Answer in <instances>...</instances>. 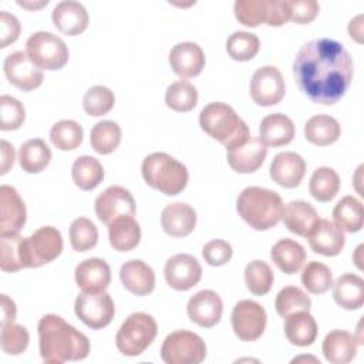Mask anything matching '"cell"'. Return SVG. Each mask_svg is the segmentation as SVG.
<instances>
[{
  "label": "cell",
  "instance_id": "cell-1",
  "mask_svg": "<svg viewBox=\"0 0 364 364\" xmlns=\"http://www.w3.org/2000/svg\"><path fill=\"white\" fill-rule=\"evenodd\" d=\"M353 58L341 43L316 38L304 43L293 63L300 91L316 104L333 105L347 92L354 73Z\"/></svg>",
  "mask_w": 364,
  "mask_h": 364
},
{
  "label": "cell",
  "instance_id": "cell-2",
  "mask_svg": "<svg viewBox=\"0 0 364 364\" xmlns=\"http://www.w3.org/2000/svg\"><path fill=\"white\" fill-rule=\"evenodd\" d=\"M37 330L40 355L46 363L80 361L90 353L88 337L57 314L43 316Z\"/></svg>",
  "mask_w": 364,
  "mask_h": 364
},
{
  "label": "cell",
  "instance_id": "cell-3",
  "mask_svg": "<svg viewBox=\"0 0 364 364\" xmlns=\"http://www.w3.org/2000/svg\"><path fill=\"white\" fill-rule=\"evenodd\" d=\"M236 210L255 230H267L282 220L284 205L277 192L260 186H247L237 196Z\"/></svg>",
  "mask_w": 364,
  "mask_h": 364
},
{
  "label": "cell",
  "instance_id": "cell-4",
  "mask_svg": "<svg viewBox=\"0 0 364 364\" xmlns=\"http://www.w3.org/2000/svg\"><path fill=\"white\" fill-rule=\"evenodd\" d=\"M199 125L209 136L225 145L226 149L243 144L250 136L246 122L225 102L205 105L199 114Z\"/></svg>",
  "mask_w": 364,
  "mask_h": 364
},
{
  "label": "cell",
  "instance_id": "cell-5",
  "mask_svg": "<svg viewBox=\"0 0 364 364\" xmlns=\"http://www.w3.org/2000/svg\"><path fill=\"white\" fill-rule=\"evenodd\" d=\"M142 176L151 188L168 196H175L186 188L189 172L173 156L165 152H154L142 161Z\"/></svg>",
  "mask_w": 364,
  "mask_h": 364
},
{
  "label": "cell",
  "instance_id": "cell-6",
  "mask_svg": "<svg viewBox=\"0 0 364 364\" xmlns=\"http://www.w3.org/2000/svg\"><path fill=\"white\" fill-rule=\"evenodd\" d=\"M156 333L155 318L148 313L136 311L129 314L121 324L115 336V344L121 354L136 357L152 344Z\"/></svg>",
  "mask_w": 364,
  "mask_h": 364
},
{
  "label": "cell",
  "instance_id": "cell-7",
  "mask_svg": "<svg viewBox=\"0 0 364 364\" xmlns=\"http://www.w3.org/2000/svg\"><path fill=\"white\" fill-rule=\"evenodd\" d=\"M235 17L246 27H279L290 20V10L287 0H237Z\"/></svg>",
  "mask_w": 364,
  "mask_h": 364
},
{
  "label": "cell",
  "instance_id": "cell-8",
  "mask_svg": "<svg viewBox=\"0 0 364 364\" xmlns=\"http://www.w3.org/2000/svg\"><path fill=\"white\" fill-rule=\"evenodd\" d=\"M63 250V236L57 228L41 226L28 237H23V269L40 267L57 259Z\"/></svg>",
  "mask_w": 364,
  "mask_h": 364
},
{
  "label": "cell",
  "instance_id": "cell-9",
  "mask_svg": "<svg viewBox=\"0 0 364 364\" xmlns=\"http://www.w3.org/2000/svg\"><path fill=\"white\" fill-rule=\"evenodd\" d=\"M26 54L41 70H60L70 57L68 47L58 36L48 31H37L26 41Z\"/></svg>",
  "mask_w": 364,
  "mask_h": 364
},
{
  "label": "cell",
  "instance_id": "cell-10",
  "mask_svg": "<svg viewBox=\"0 0 364 364\" xmlns=\"http://www.w3.org/2000/svg\"><path fill=\"white\" fill-rule=\"evenodd\" d=\"M205 357V341L200 336L188 330H176L168 334L161 347V358L166 364H199Z\"/></svg>",
  "mask_w": 364,
  "mask_h": 364
},
{
  "label": "cell",
  "instance_id": "cell-11",
  "mask_svg": "<svg viewBox=\"0 0 364 364\" xmlns=\"http://www.w3.org/2000/svg\"><path fill=\"white\" fill-rule=\"evenodd\" d=\"M75 316L90 328L100 330L107 327L115 314V306L111 296L104 291H81L74 303Z\"/></svg>",
  "mask_w": 364,
  "mask_h": 364
},
{
  "label": "cell",
  "instance_id": "cell-12",
  "mask_svg": "<svg viewBox=\"0 0 364 364\" xmlns=\"http://www.w3.org/2000/svg\"><path fill=\"white\" fill-rule=\"evenodd\" d=\"M232 328L242 341H256L264 333L267 316L264 309L253 300H240L230 316Z\"/></svg>",
  "mask_w": 364,
  "mask_h": 364
},
{
  "label": "cell",
  "instance_id": "cell-13",
  "mask_svg": "<svg viewBox=\"0 0 364 364\" xmlns=\"http://www.w3.org/2000/svg\"><path fill=\"white\" fill-rule=\"evenodd\" d=\"M286 94V85L282 73L274 65L257 68L250 80V97L260 107L279 104Z\"/></svg>",
  "mask_w": 364,
  "mask_h": 364
},
{
  "label": "cell",
  "instance_id": "cell-14",
  "mask_svg": "<svg viewBox=\"0 0 364 364\" xmlns=\"http://www.w3.org/2000/svg\"><path fill=\"white\" fill-rule=\"evenodd\" d=\"M135 200L131 192L118 185L108 186L95 199L97 218L107 226L119 216H135Z\"/></svg>",
  "mask_w": 364,
  "mask_h": 364
},
{
  "label": "cell",
  "instance_id": "cell-15",
  "mask_svg": "<svg viewBox=\"0 0 364 364\" xmlns=\"http://www.w3.org/2000/svg\"><path fill=\"white\" fill-rule=\"evenodd\" d=\"M164 274L169 287L178 291H186L199 283L202 267L192 255L178 253L166 260Z\"/></svg>",
  "mask_w": 364,
  "mask_h": 364
},
{
  "label": "cell",
  "instance_id": "cell-16",
  "mask_svg": "<svg viewBox=\"0 0 364 364\" xmlns=\"http://www.w3.org/2000/svg\"><path fill=\"white\" fill-rule=\"evenodd\" d=\"M3 68L10 84L23 91H33L38 88L44 80L43 70L37 67L23 51L9 54L4 58Z\"/></svg>",
  "mask_w": 364,
  "mask_h": 364
},
{
  "label": "cell",
  "instance_id": "cell-17",
  "mask_svg": "<svg viewBox=\"0 0 364 364\" xmlns=\"http://www.w3.org/2000/svg\"><path fill=\"white\" fill-rule=\"evenodd\" d=\"M188 317L200 327L210 328L220 321L223 303L220 296L213 290H200L195 293L186 304Z\"/></svg>",
  "mask_w": 364,
  "mask_h": 364
},
{
  "label": "cell",
  "instance_id": "cell-18",
  "mask_svg": "<svg viewBox=\"0 0 364 364\" xmlns=\"http://www.w3.org/2000/svg\"><path fill=\"white\" fill-rule=\"evenodd\" d=\"M26 205L10 185L0 186V235H16L26 225Z\"/></svg>",
  "mask_w": 364,
  "mask_h": 364
},
{
  "label": "cell",
  "instance_id": "cell-19",
  "mask_svg": "<svg viewBox=\"0 0 364 364\" xmlns=\"http://www.w3.org/2000/svg\"><path fill=\"white\" fill-rule=\"evenodd\" d=\"M267 155V146L260 136L250 135L243 144L228 149V164L235 172L252 173L257 171Z\"/></svg>",
  "mask_w": 364,
  "mask_h": 364
},
{
  "label": "cell",
  "instance_id": "cell-20",
  "mask_svg": "<svg viewBox=\"0 0 364 364\" xmlns=\"http://www.w3.org/2000/svg\"><path fill=\"white\" fill-rule=\"evenodd\" d=\"M206 63L203 50L192 41L178 43L169 53V64L181 78H191L200 74Z\"/></svg>",
  "mask_w": 364,
  "mask_h": 364
},
{
  "label": "cell",
  "instance_id": "cell-21",
  "mask_svg": "<svg viewBox=\"0 0 364 364\" xmlns=\"http://www.w3.org/2000/svg\"><path fill=\"white\" fill-rule=\"evenodd\" d=\"M309 245L314 253L331 257L337 256L346 245L344 230L328 219H320L311 233L307 236Z\"/></svg>",
  "mask_w": 364,
  "mask_h": 364
},
{
  "label": "cell",
  "instance_id": "cell-22",
  "mask_svg": "<svg viewBox=\"0 0 364 364\" xmlns=\"http://www.w3.org/2000/svg\"><path fill=\"white\" fill-rule=\"evenodd\" d=\"M306 173V162L301 155L284 151L277 154L270 164V178L283 188H296Z\"/></svg>",
  "mask_w": 364,
  "mask_h": 364
},
{
  "label": "cell",
  "instance_id": "cell-23",
  "mask_svg": "<svg viewBox=\"0 0 364 364\" xmlns=\"http://www.w3.org/2000/svg\"><path fill=\"white\" fill-rule=\"evenodd\" d=\"M77 286L87 293L104 291L111 282V269L108 263L98 257H90L80 262L74 272Z\"/></svg>",
  "mask_w": 364,
  "mask_h": 364
},
{
  "label": "cell",
  "instance_id": "cell-24",
  "mask_svg": "<svg viewBox=\"0 0 364 364\" xmlns=\"http://www.w3.org/2000/svg\"><path fill=\"white\" fill-rule=\"evenodd\" d=\"M53 23L58 31L67 36H78L88 27L87 9L74 0L60 1L51 14Z\"/></svg>",
  "mask_w": 364,
  "mask_h": 364
},
{
  "label": "cell",
  "instance_id": "cell-25",
  "mask_svg": "<svg viewBox=\"0 0 364 364\" xmlns=\"http://www.w3.org/2000/svg\"><path fill=\"white\" fill-rule=\"evenodd\" d=\"M161 225L169 236L185 237L196 226V212L191 205L183 202L169 203L161 213Z\"/></svg>",
  "mask_w": 364,
  "mask_h": 364
},
{
  "label": "cell",
  "instance_id": "cell-26",
  "mask_svg": "<svg viewBox=\"0 0 364 364\" xmlns=\"http://www.w3.org/2000/svg\"><path fill=\"white\" fill-rule=\"evenodd\" d=\"M119 279L124 287L135 296L149 294L155 287V273L152 267L139 259L125 262L121 266Z\"/></svg>",
  "mask_w": 364,
  "mask_h": 364
},
{
  "label": "cell",
  "instance_id": "cell-27",
  "mask_svg": "<svg viewBox=\"0 0 364 364\" xmlns=\"http://www.w3.org/2000/svg\"><path fill=\"white\" fill-rule=\"evenodd\" d=\"M282 220L291 233L307 237L318 223L320 218L311 203L306 200H291L286 205Z\"/></svg>",
  "mask_w": 364,
  "mask_h": 364
},
{
  "label": "cell",
  "instance_id": "cell-28",
  "mask_svg": "<svg viewBox=\"0 0 364 364\" xmlns=\"http://www.w3.org/2000/svg\"><path fill=\"white\" fill-rule=\"evenodd\" d=\"M357 338L346 330H331L323 340V354L328 363L347 364L357 354Z\"/></svg>",
  "mask_w": 364,
  "mask_h": 364
},
{
  "label": "cell",
  "instance_id": "cell-29",
  "mask_svg": "<svg viewBox=\"0 0 364 364\" xmlns=\"http://www.w3.org/2000/svg\"><path fill=\"white\" fill-rule=\"evenodd\" d=\"M260 139L266 146H282L291 142L294 138V124L293 121L282 114L274 112L266 115L260 122Z\"/></svg>",
  "mask_w": 364,
  "mask_h": 364
},
{
  "label": "cell",
  "instance_id": "cell-30",
  "mask_svg": "<svg viewBox=\"0 0 364 364\" xmlns=\"http://www.w3.org/2000/svg\"><path fill=\"white\" fill-rule=\"evenodd\" d=\"M334 301L346 310H357L364 304V280L354 273L341 274L333 284Z\"/></svg>",
  "mask_w": 364,
  "mask_h": 364
},
{
  "label": "cell",
  "instance_id": "cell-31",
  "mask_svg": "<svg viewBox=\"0 0 364 364\" xmlns=\"http://www.w3.org/2000/svg\"><path fill=\"white\" fill-rule=\"evenodd\" d=\"M270 257L283 273L294 274L306 262V250L299 242L284 237L272 246Z\"/></svg>",
  "mask_w": 364,
  "mask_h": 364
},
{
  "label": "cell",
  "instance_id": "cell-32",
  "mask_svg": "<svg viewBox=\"0 0 364 364\" xmlns=\"http://www.w3.org/2000/svg\"><path fill=\"white\" fill-rule=\"evenodd\" d=\"M108 237L111 246L118 252L135 249L141 240V228L134 216H119L108 225Z\"/></svg>",
  "mask_w": 364,
  "mask_h": 364
},
{
  "label": "cell",
  "instance_id": "cell-33",
  "mask_svg": "<svg viewBox=\"0 0 364 364\" xmlns=\"http://www.w3.org/2000/svg\"><path fill=\"white\" fill-rule=\"evenodd\" d=\"M284 334L294 346H311L317 337V323L309 311H296L286 317Z\"/></svg>",
  "mask_w": 364,
  "mask_h": 364
},
{
  "label": "cell",
  "instance_id": "cell-34",
  "mask_svg": "<svg viewBox=\"0 0 364 364\" xmlns=\"http://www.w3.org/2000/svg\"><path fill=\"white\" fill-rule=\"evenodd\" d=\"M341 135V127L338 121L330 115L318 114L311 117L304 125L306 139L318 146H327L334 144Z\"/></svg>",
  "mask_w": 364,
  "mask_h": 364
},
{
  "label": "cell",
  "instance_id": "cell-35",
  "mask_svg": "<svg viewBox=\"0 0 364 364\" xmlns=\"http://www.w3.org/2000/svg\"><path fill=\"white\" fill-rule=\"evenodd\" d=\"M51 161V151L41 138H33L21 144L18 149V162L24 172L38 173Z\"/></svg>",
  "mask_w": 364,
  "mask_h": 364
},
{
  "label": "cell",
  "instance_id": "cell-36",
  "mask_svg": "<svg viewBox=\"0 0 364 364\" xmlns=\"http://www.w3.org/2000/svg\"><path fill=\"white\" fill-rule=\"evenodd\" d=\"M333 219L343 230L348 233L361 230L364 222L363 203L351 195L341 198L333 209Z\"/></svg>",
  "mask_w": 364,
  "mask_h": 364
},
{
  "label": "cell",
  "instance_id": "cell-37",
  "mask_svg": "<svg viewBox=\"0 0 364 364\" xmlns=\"http://www.w3.org/2000/svg\"><path fill=\"white\" fill-rule=\"evenodd\" d=\"M74 183L82 191H92L104 179V168L101 162L90 155L78 156L71 168Z\"/></svg>",
  "mask_w": 364,
  "mask_h": 364
},
{
  "label": "cell",
  "instance_id": "cell-38",
  "mask_svg": "<svg viewBox=\"0 0 364 364\" xmlns=\"http://www.w3.org/2000/svg\"><path fill=\"white\" fill-rule=\"evenodd\" d=\"M121 127L111 119L97 122L90 134V144L97 154L108 155L114 152L121 142Z\"/></svg>",
  "mask_w": 364,
  "mask_h": 364
},
{
  "label": "cell",
  "instance_id": "cell-39",
  "mask_svg": "<svg viewBox=\"0 0 364 364\" xmlns=\"http://www.w3.org/2000/svg\"><path fill=\"white\" fill-rule=\"evenodd\" d=\"M338 189L340 176L333 168L320 166L313 172L309 183V191L316 200L328 202L337 195Z\"/></svg>",
  "mask_w": 364,
  "mask_h": 364
},
{
  "label": "cell",
  "instance_id": "cell-40",
  "mask_svg": "<svg viewBox=\"0 0 364 364\" xmlns=\"http://www.w3.org/2000/svg\"><path fill=\"white\" fill-rule=\"evenodd\" d=\"M84 136L82 127L73 119H61L50 129V141L60 151L77 149Z\"/></svg>",
  "mask_w": 364,
  "mask_h": 364
},
{
  "label": "cell",
  "instance_id": "cell-41",
  "mask_svg": "<svg viewBox=\"0 0 364 364\" xmlns=\"http://www.w3.org/2000/svg\"><path fill=\"white\" fill-rule=\"evenodd\" d=\"M274 307L277 314L286 318L296 311H309L311 307V300L300 287L286 286L277 293Z\"/></svg>",
  "mask_w": 364,
  "mask_h": 364
},
{
  "label": "cell",
  "instance_id": "cell-42",
  "mask_svg": "<svg viewBox=\"0 0 364 364\" xmlns=\"http://www.w3.org/2000/svg\"><path fill=\"white\" fill-rule=\"evenodd\" d=\"M274 282L270 266L263 260H252L245 267V283L255 296H263L270 291Z\"/></svg>",
  "mask_w": 364,
  "mask_h": 364
},
{
  "label": "cell",
  "instance_id": "cell-43",
  "mask_svg": "<svg viewBox=\"0 0 364 364\" xmlns=\"http://www.w3.org/2000/svg\"><path fill=\"white\" fill-rule=\"evenodd\" d=\"M165 102L173 111L188 112L193 109L198 102V91L189 81H175L166 88Z\"/></svg>",
  "mask_w": 364,
  "mask_h": 364
},
{
  "label": "cell",
  "instance_id": "cell-44",
  "mask_svg": "<svg viewBox=\"0 0 364 364\" xmlns=\"http://www.w3.org/2000/svg\"><path fill=\"white\" fill-rule=\"evenodd\" d=\"M301 283L309 293L323 294L333 286L331 270L324 263L311 260L303 269Z\"/></svg>",
  "mask_w": 364,
  "mask_h": 364
},
{
  "label": "cell",
  "instance_id": "cell-45",
  "mask_svg": "<svg viewBox=\"0 0 364 364\" xmlns=\"http://www.w3.org/2000/svg\"><path fill=\"white\" fill-rule=\"evenodd\" d=\"M259 37L249 31H235L226 41V51L236 61H249L259 53Z\"/></svg>",
  "mask_w": 364,
  "mask_h": 364
},
{
  "label": "cell",
  "instance_id": "cell-46",
  "mask_svg": "<svg viewBox=\"0 0 364 364\" xmlns=\"http://www.w3.org/2000/svg\"><path fill=\"white\" fill-rule=\"evenodd\" d=\"M115 104L114 92L105 85H94L88 88L82 97V108L91 117L108 114Z\"/></svg>",
  "mask_w": 364,
  "mask_h": 364
},
{
  "label": "cell",
  "instance_id": "cell-47",
  "mask_svg": "<svg viewBox=\"0 0 364 364\" xmlns=\"http://www.w3.org/2000/svg\"><path fill=\"white\" fill-rule=\"evenodd\" d=\"M70 242L75 252H87L98 242V230L95 225L84 216L74 219L70 225Z\"/></svg>",
  "mask_w": 364,
  "mask_h": 364
},
{
  "label": "cell",
  "instance_id": "cell-48",
  "mask_svg": "<svg viewBox=\"0 0 364 364\" xmlns=\"http://www.w3.org/2000/svg\"><path fill=\"white\" fill-rule=\"evenodd\" d=\"M23 237L16 235H0V267L3 272H17L23 269L21 255Z\"/></svg>",
  "mask_w": 364,
  "mask_h": 364
},
{
  "label": "cell",
  "instance_id": "cell-49",
  "mask_svg": "<svg viewBox=\"0 0 364 364\" xmlns=\"http://www.w3.org/2000/svg\"><path fill=\"white\" fill-rule=\"evenodd\" d=\"M28 341H30V336L26 327L14 323L1 324L0 343L6 354H10V355L21 354L27 348Z\"/></svg>",
  "mask_w": 364,
  "mask_h": 364
},
{
  "label": "cell",
  "instance_id": "cell-50",
  "mask_svg": "<svg viewBox=\"0 0 364 364\" xmlns=\"http://www.w3.org/2000/svg\"><path fill=\"white\" fill-rule=\"evenodd\" d=\"M0 129L1 131H13L21 127L26 118L24 105L14 97L1 95L0 97Z\"/></svg>",
  "mask_w": 364,
  "mask_h": 364
},
{
  "label": "cell",
  "instance_id": "cell-51",
  "mask_svg": "<svg viewBox=\"0 0 364 364\" xmlns=\"http://www.w3.org/2000/svg\"><path fill=\"white\" fill-rule=\"evenodd\" d=\"M232 246L222 239H213L205 243L202 249V256L205 262L210 266H223L232 259Z\"/></svg>",
  "mask_w": 364,
  "mask_h": 364
},
{
  "label": "cell",
  "instance_id": "cell-52",
  "mask_svg": "<svg viewBox=\"0 0 364 364\" xmlns=\"http://www.w3.org/2000/svg\"><path fill=\"white\" fill-rule=\"evenodd\" d=\"M290 20L296 24H307L316 18L320 6L316 0H287Z\"/></svg>",
  "mask_w": 364,
  "mask_h": 364
},
{
  "label": "cell",
  "instance_id": "cell-53",
  "mask_svg": "<svg viewBox=\"0 0 364 364\" xmlns=\"http://www.w3.org/2000/svg\"><path fill=\"white\" fill-rule=\"evenodd\" d=\"M20 34V23L16 16L1 11L0 13V47L4 48L14 43Z\"/></svg>",
  "mask_w": 364,
  "mask_h": 364
},
{
  "label": "cell",
  "instance_id": "cell-54",
  "mask_svg": "<svg viewBox=\"0 0 364 364\" xmlns=\"http://www.w3.org/2000/svg\"><path fill=\"white\" fill-rule=\"evenodd\" d=\"M0 146H1V164H0V173L1 175H6L9 172L10 168H13L14 165V158H16V154H14V148L10 142H7L6 139H1L0 142Z\"/></svg>",
  "mask_w": 364,
  "mask_h": 364
},
{
  "label": "cell",
  "instance_id": "cell-55",
  "mask_svg": "<svg viewBox=\"0 0 364 364\" xmlns=\"http://www.w3.org/2000/svg\"><path fill=\"white\" fill-rule=\"evenodd\" d=\"M0 309H1V324L13 323L17 311H16L14 301L7 294L0 296Z\"/></svg>",
  "mask_w": 364,
  "mask_h": 364
},
{
  "label": "cell",
  "instance_id": "cell-56",
  "mask_svg": "<svg viewBox=\"0 0 364 364\" xmlns=\"http://www.w3.org/2000/svg\"><path fill=\"white\" fill-rule=\"evenodd\" d=\"M363 14H358L357 17H354L350 24H348V33L350 37L354 38L357 43L363 41Z\"/></svg>",
  "mask_w": 364,
  "mask_h": 364
},
{
  "label": "cell",
  "instance_id": "cell-57",
  "mask_svg": "<svg viewBox=\"0 0 364 364\" xmlns=\"http://www.w3.org/2000/svg\"><path fill=\"white\" fill-rule=\"evenodd\" d=\"M48 3V0H46V1H41V3H38V4H28V3H26V1H17V4L18 6H23V7H27V9H37V7H43V6H46Z\"/></svg>",
  "mask_w": 364,
  "mask_h": 364
},
{
  "label": "cell",
  "instance_id": "cell-58",
  "mask_svg": "<svg viewBox=\"0 0 364 364\" xmlns=\"http://www.w3.org/2000/svg\"><path fill=\"white\" fill-rule=\"evenodd\" d=\"M361 249H363V245H360V246L357 247V256H355V264L358 266V269H363V266H361V259L358 257V255H360Z\"/></svg>",
  "mask_w": 364,
  "mask_h": 364
},
{
  "label": "cell",
  "instance_id": "cell-59",
  "mask_svg": "<svg viewBox=\"0 0 364 364\" xmlns=\"http://www.w3.org/2000/svg\"><path fill=\"white\" fill-rule=\"evenodd\" d=\"M301 360H307V361H309V360H313L314 363H318V360H317V358H314V357H306V355H301V357L294 358V360H293V363H296V361H301Z\"/></svg>",
  "mask_w": 364,
  "mask_h": 364
}]
</instances>
